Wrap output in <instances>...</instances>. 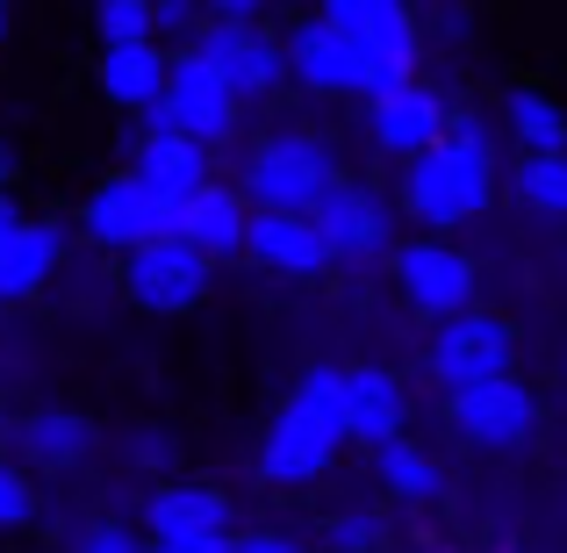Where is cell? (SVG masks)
Masks as SVG:
<instances>
[{
  "mask_svg": "<svg viewBox=\"0 0 567 553\" xmlns=\"http://www.w3.org/2000/svg\"><path fill=\"white\" fill-rule=\"evenodd\" d=\"M346 152L323 130H266L245 158H237V187L251 208H274V216H317L338 187H346Z\"/></svg>",
  "mask_w": 567,
  "mask_h": 553,
  "instance_id": "cell-1",
  "label": "cell"
},
{
  "mask_svg": "<svg viewBox=\"0 0 567 553\" xmlns=\"http://www.w3.org/2000/svg\"><path fill=\"white\" fill-rule=\"evenodd\" d=\"M503 187H511L503 181V158H482V152H467V144L445 137L439 152H424L416 166L395 173V208L424 237H453V231H467Z\"/></svg>",
  "mask_w": 567,
  "mask_h": 553,
  "instance_id": "cell-2",
  "label": "cell"
},
{
  "mask_svg": "<svg viewBox=\"0 0 567 553\" xmlns=\"http://www.w3.org/2000/svg\"><path fill=\"white\" fill-rule=\"evenodd\" d=\"M323 22H338L367 58V101L416 86V58H424V14L402 0H323Z\"/></svg>",
  "mask_w": 567,
  "mask_h": 553,
  "instance_id": "cell-3",
  "label": "cell"
},
{
  "mask_svg": "<svg viewBox=\"0 0 567 553\" xmlns=\"http://www.w3.org/2000/svg\"><path fill=\"white\" fill-rule=\"evenodd\" d=\"M80 237L86 245H101V252H115V259H130V252H144V245H158V237H173V202L158 194L144 173H101L94 187H86V202H80Z\"/></svg>",
  "mask_w": 567,
  "mask_h": 553,
  "instance_id": "cell-4",
  "label": "cell"
},
{
  "mask_svg": "<svg viewBox=\"0 0 567 553\" xmlns=\"http://www.w3.org/2000/svg\"><path fill=\"white\" fill-rule=\"evenodd\" d=\"M388 266H395L402 303H410L431 331L467 317V309H482L474 303V295H482V266H474V252H460L453 237H410V245H395Z\"/></svg>",
  "mask_w": 567,
  "mask_h": 553,
  "instance_id": "cell-5",
  "label": "cell"
},
{
  "mask_svg": "<svg viewBox=\"0 0 567 553\" xmlns=\"http://www.w3.org/2000/svg\"><path fill=\"white\" fill-rule=\"evenodd\" d=\"M539 424H546V410H539V388L525 373L445 396V431L460 446H474V453H525L539 439Z\"/></svg>",
  "mask_w": 567,
  "mask_h": 553,
  "instance_id": "cell-6",
  "label": "cell"
},
{
  "mask_svg": "<svg viewBox=\"0 0 567 553\" xmlns=\"http://www.w3.org/2000/svg\"><path fill=\"white\" fill-rule=\"evenodd\" d=\"M237 109H245V101L230 94V80H223L202 51H181L173 58V94L144 115V130L187 137V144H202V152H216V144L237 137Z\"/></svg>",
  "mask_w": 567,
  "mask_h": 553,
  "instance_id": "cell-7",
  "label": "cell"
},
{
  "mask_svg": "<svg viewBox=\"0 0 567 553\" xmlns=\"http://www.w3.org/2000/svg\"><path fill=\"white\" fill-rule=\"evenodd\" d=\"M511 373H517V324L503 309H467V317L431 331V381L445 396L482 388V381H511Z\"/></svg>",
  "mask_w": 567,
  "mask_h": 553,
  "instance_id": "cell-8",
  "label": "cell"
},
{
  "mask_svg": "<svg viewBox=\"0 0 567 553\" xmlns=\"http://www.w3.org/2000/svg\"><path fill=\"white\" fill-rule=\"evenodd\" d=\"M144 532L173 553H237L245 532H230V496L216 482H158L144 496Z\"/></svg>",
  "mask_w": 567,
  "mask_h": 553,
  "instance_id": "cell-9",
  "label": "cell"
},
{
  "mask_svg": "<svg viewBox=\"0 0 567 553\" xmlns=\"http://www.w3.org/2000/svg\"><path fill=\"white\" fill-rule=\"evenodd\" d=\"M338 453H346V424L302 410V402H280V410L266 417V431H259V474L274 489L323 482V474L338 468Z\"/></svg>",
  "mask_w": 567,
  "mask_h": 553,
  "instance_id": "cell-10",
  "label": "cell"
},
{
  "mask_svg": "<svg viewBox=\"0 0 567 553\" xmlns=\"http://www.w3.org/2000/svg\"><path fill=\"white\" fill-rule=\"evenodd\" d=\"M208 280H216V266L202 252L181 245V237H158V245L123 259V303L144 309V317H187V309H202Z\"/></svg>",
  "mask_w": 567,
  "mask_h": 553,
  "instance_id": "cell-11",
  "label": "cell"
},
{
  "mask_svg": "<svg viewBox=\"0 0 567 553\" xmlns=\"http://www.w3.org/2000/svg\"><path fill=\"white\" fill-rule=\"evenodd\" d=\"M317 231L331 237L338 266H374V259H395L402 208H395V194H381V187H367V181H346L331 202L317 208Z\"/></svg>",
  "mask_w": 567,
  "mask_h": 553,
  "instance_id": "cell-12",
  "label": "cell"
},
{
  "mask_svg": "<svg viewBox=\"0 0 567 553\" xmlns=\"http://www.w3.org/2000/svg\"><path fill=\"white\" fill-rule=\"evenodd\" d=\"M453 101L439 94V86H402V94H381L367 101V137H374L381 158H395V166H416L424 152H439L445 137H453Z\"/></svg>",
  "mask_w": 567,
  "mask_h": 553,
  "instance_id": "cell-13",
  "label": "cell"
},
{
  "mask_svg": "<svg viewBox=\"0 0 567 553\" xmlns=\"http://www.w3.org/2000/svg\"><path fill=\"white\" fill-rule=\"evenodd\" d=\"M288 80L317 101H352V94L367 101V58L338 22L302 14V22L288 29Z\"/></svg>",
  "mask_w": 567,
  "mask_h": 553,
  "instance_id": "cell-14",
  "label": "cell"
},
{
  "mask_svg": "<svg viewBox=\"0 0 567 553\" xmlns=\"http://www.w3.org/2000/svg\"><path fill=\"white\" fill-rule=\"evenodd\" d=\"M173 237H181V245H194L208 266H216V259H245V237H251V202H245V187L216 173V181L194 187L187 202H173Z\"/></svg>",
  "mask_w": 567,
  "mask_h": 553,
  "instance_id": "cell-15",
  "label": "cell"
},
{
  "mask_svg": "<svg viewBox=\"0 0 567 553\" xmlns=\"http://www.w3.org/2000/svg\"><path fill=\"white\" fill-rule=\"evenodd\" d=\"M245 259L266 266L280 280H317L338 266L331 237L317 231V216H274V208H251V237H245Z\"/></svg>",
  "mask_w": 567,
  "mask_h": 553,
  "instance_id": "cell-16",
  "label": "cell"
},
{
  "mask_svg": "<svg viewBox=\"0 0 567 553\" xmlns=\"http://www.w3.org/2000/svg\"><path fill=\"white\" fill-rule=\"evenodd\" d=\"M194 51L208 58V65L230 80L237 101H266L288 86V37H274V29H251V37H230V29H202V43Z\"/></svg>",
  "mask_w": 567,
  "mask_h": 553,
  "instance_id": "cell-17",
  "label": "cell"
},
{
  "mask_svg": "<svg viewBox=\"0 0 567 553\" xmlns=\"http://www.w3.org/2000/svg\"><path fill=\"white\" fill-rule=\"evenodd\" d=\"M402 424H410V388L388 367H346V446L381 453V446L410 439Z\"/></svg>",
  "mask_w": 567,
  "mask_h": 553,
  "instance_id": "cell-18",
  "label": "cell"
},
{
  "mask_svg": "<svg viewBox=\"0 0 567 553\" xmlns=\"http://www.w3.org/2000/svg\"><path fill=\"white\" fill-rule=\"evenodd\" d=\"M58 266H65V223L58 216H29L22 231L0 245V309L37 303V295L58 280Z\"/></svg>",
  "mask_w": 567,
  "mask_h": 553,
  "instance_id": "cell-19",
  "label": "cell"
},
{
  "mask_svg": "<svg viewBox=\"0 0 567 553\" xmlns=\"http://www.w3.org/2000/svg\"><path fill=\"white\" fill-rule=\"evenodd\" d=\"M94 86L109 109L123 115H152L158 101L173 94V51L158 43H123V51H101L94 58Z\"/></svg>",
  "mask_w": 567,
  "mask_h": 553,
  "instance_id": "cell-20",
  "label": "cell"
},
{
  "mask_svg": "<svg viewBox=\"0 0 567 553\" xmlns=\"http://www.w3.org/2000/svg\"><path fill=\"white\" fill-rule=\"evenodd\" d=\"M94 439H101L94 417H80V410H29L14 424V460L43 474H72L94 460Z\"/></svg>",
  "mask_w": 567,
  "mask_h": 553,
  "instance_id": "cell-21",
  "label": "cell"
},
{
  "mask_svg": "<svg viewBox=\"0 0 567 553\" xmlns=\"http://www.w3.org/2000/svg\"><path fill=\"white\" fill-rule=\"evenodd\" d=\"M496 123H503V137H511L517 158H554V152H567V109H560V94H546V86H532V80L503 86Z\"/></svg>",
  "mask_w": 567,
  "mask_h": 553,
  "instance_id": "cell-22",
  "label": "cell"
},
{
  "mask_svg": "<svg viewBox=\"0 0 567 553\" xmlns=\"http://www.w3.org/2000/svg\"><path fill=\"white\" fill-rule=\"evenodd\" d=\"M130 173H144V181L166 194V202H187L194 187L216 181V152H202V144H187V137H158V130H144Z\"/></svg>",
  "mask_w": 567,
  "mask_h": 553,
  "instance_id": "cell-23",
  "label": "cell"
},
{
  "mask_svg": "<svg viewBox=\"0 0 567 553\" xmlns=\"http://www.w3.org/2000/svg\"><path fill=\"white\" fill-rule=\"evenodd\" d=\"M374 474H381V489L395 503H439L445 496V468L424 453L416 439H395V446H381L374 453Z\"/></svg>",
  "mask_w": 567,
  "mask_h": 553,
  "instance_id": "cell-24",
  "label": "cell"
},
{
  "mask_svg": "<svg viewBox=\"0 0 567 553\" xmlns=\"http://www.w3.org/2000/svg\"><path fill=\"white\" fill-rule=\"evenodd\" d=\"M511 202L532 208V216L567 223V152H554V158H517V166H511Z\"/></svg>",
  "mask_w": 567,
  "mask_h": 553,
  "instance_id": "cell-25",
  "label": "cell"
},
{
  "mask_svg": "<svg viewBox=\"0 0 567 553\" xmlns=\"http://www.w3.org/2000/svg\"><path fill=\"white\" fill-rule=\"evenodd\" d=\"M323 553H388V518L367 503H338L323 518Z\"/></svg>",
  "mask_w": 567,
  "mask_h": 553,
  "instance_id": "cell-26",
  "label": "cell"
},
{
  "mask_svg": "<svg viewBox=\"0 0 567 553\" xmlns=\"http://www.w3.org/2000/svg\"><path fill=\"white\" fill-rule=\"evenodd\" d=\"M94 43H101V51L152 43V0H101V8H94Z\"/></svg>",
  "mask_w": 567,
  "mask_h": 553,
  "instance_id": "cell-27",
  "label": "cell"
},
{
  "mask_svg": "<svg viewBox=\"0 0 567 553\" xmlns=\"http://www.w3.org/2000/svg\"><path fill=\"white\" fill-rule=\"evenodd\" d=\"M37 525V482L14 453H0V532H29Z\"/></svg>",
  "mask_w": 567,
  "mask_h": 553,
  "instance_id": "cell-28",
  "label": "cell"
},
{
  "mask_svg": "<svg viewBox=\"0 0 567 553\" xmlns=\"http://www.w3.org/2000/svg\"><path fill=\"white\" fill-rule=\"evenodd\" d=\"M288 402H302V410H317V417H331V424H346V367H309V373H295Z\"/></svg>",
  "mask_w": 567,
  "mask_h": 553,
  "instance_id": "cell-29",
  "label": "cell"
},
{
  "mask_svg": "<svg viewBox=\"0 0 567 553\" xmlns=\"http://www.w3.org/2000/svg\"><path fill=\"white\" fill-rule=\"evenodd\" d=\"M453 144H467V152H482V158H503V123H488V115H474V109H460L453 115Z\"/></svg>",
  "mask_w": 567,
  "mask_h": 553,
  "instance_id": "cell-30",
  "label": "cell"
},
{
  "mask_svg": "<svg viewBox=\"0 0 567 553\" xmlns=\"http://www.w3.org/2000/svg\"><path fill=\"white\" fill-rule=\"evenodd\" d=\"M208 29H230V37H251V29H274V14L259 0H208Z\"/></svg>",
  "mask_w": 567,
  "mask_h": 553,
  "instance_id": "cell-31",
  "label": "cell"
},
{
  "mask_svg": "<svg viewBox=\"0 0 567 553\" xmlns=\"http://www.w3.org/2000/svg\"><path fill=\"white\" fill-rule=\"evenodd\" d=\"M72 553H152V540H137V532H123V525H86Z\"/></svg>",
  "mask_w": 567,
  "mask_h": 553,
  "instance_id": "cell-32",
  "label": "cell"
},
{
  "mask_svg": "<svg viewBox=\"0 0 567 553\" xmlns=\"http://www.w3.org/2000/svg\"><path fill=\"white\" fill-rule=\"evenodd\" d=\"M130 460H137V468H166V460H173V439L158 424H137V431H130Z\"/></svg>",
  "mask_w": 567,
  "mask_h": 553,
  "instance_id": "cell-33",
  "label": "cell"
},
{
  "mask_svg": "<svg viewBox=\"0 0 567 553\" xmlns=\"http://www.w3.org/2000/svg\"><path fill=\"white\" fill-rule=\"evenodd\" d=\"M237 553H309V546H295L288 532H245V540H237Z\"/></svg>",
  "mask_w": 567,
  "mask_h": 553,
  "instance_id": "cell-34",
  "label": "cell"
},
{
  "mask_svg": "<svg viewBox=\"0 0 567 553\" xmlns=\"http://www.w3.org/2000/svg\"><path fill=\"white\" fill-rule=\"evenodd\" d=\"M22 223H29V216H22V202H14V187H0V245H8Z\"/></svg>",
  "mask_w": 567,
  "mask_h": 553,
  "instance_id": "cell-35",
  "label": "cell"
},
{
  "mask_svg": "<svg viewBox=\"0 0 567 553\" xmlns=\"http://www.w3.org/2000/svg\"><path fill=\"white\" fill-rule=\"evenodd\" d=\"M431 22H439L445 37H474V14H467V8H439V14H431Z\"/></svg>",
  "mask_w": 567,
  "mask_h": 553,
  "instance_id": "cell-36",
  "label": "cell"
},
{
  "mask_svg": "<svg viewBox=\"0 0 567 553\" xmlns=\"http://www.w3.org/2000/svg\"><path fill=\"white\" fill-rule=\"evenodd\" d=\"M14 166H22V152H14V144L0 137V187H14Z\"/></svg>",
  "mask_w": 567,
  "mask_h": 553,
  "instance_id": "cell-37",
  "label": "cell"
},
{
  "mask_svg": "<svg viewBox=\"0 0 567 553\" xmlns=\"http://www.w3.org/2000/svg\"><path fill=\"white\" fill-rule=\"evenodd\" d=\"M8 29H14V14H8V8H0V43H8Z\"/></svg>",
  "mask_w": 567,
  "mask_h": 553,
  "instance_id": "cell-38",
  "label": "cell"
},
{
  "mask_svg": "<svg viewBox=\"0 0 567 553\" xmlns=\"http://www.w3.org/2000/svg\"><path fill=\"white\" fill-rule=\"evenodd\" d=\"M152 553H173V546H152Z\"/></svg>",
  "mask_w": 567,
  "mask_h": 553,
  "instance_id": "cell-39",
  "label": "cell"
},
{
  "mask_svg": "<svg viewBox=\"0 0 567 553\" xmlns=\"http://www.w3.org/2000/svg\"><path fill=\"white\" fill-rule=\"evenodd\" d=\"M0 94H8V86H0Z\"/></svg>",
  "mask_w": 567,
  "mask_h": 553,
  "instance_id": "cell-40",
  "label": "cell"
}]
</instances>
